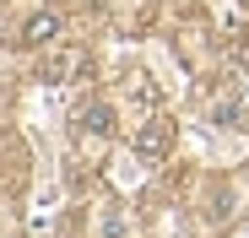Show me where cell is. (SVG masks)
I'll return each mask as SVG.
<instances>
[{"instance_id":"1","label":"cell","mask_w":249,"mask_h":238,"mask_svg":"<svg viewBox=\"0 0 249 238\" xmlns=\"http://www.w3.org/2000/svg\"><path fill=\"white\" fill-rule=\"evenodd\" d=\"M87 49H54L38 60V82H71V76H87Z\"/></svg>"},{"instance_id":"2","label":"cell","mask_w":249,"mask_h":238,"mask_svg":"<svg viewBox=\"0 0 249 238\" xmlns=\"http://www.w3.org/2000/svg\"><path fill=\"white\" fill-rule=\"evenodd\" d=\"M168 152H174V125L168 119H146V125L136 130V157L141 163H162Z\"/></svg>"},{"instance_id":"3","label":"cell","mask_w":249,"mask_h":238,"mask_svg":"<svg viewBox=\"0 0 249 238\" xmlns=\"http://www.w3.org/2000/svg\"><path fill=\"white\" fill-rule=\"evenodd\" d=\"M54 38H60V11H38V17L22 22V38H17V44L44 49V44H54Z\"/></svg>"},{"instance_id":"4","label":"cell","mask_w":249,"mask_h":238,"mask_svg":"<svg viewBox=\"0 0 249 238\" xmlns=\"http://www.w3.org/2000/svg\"><path fill=\"white\" fill-rule=\"evenodd\" d=\"M76 125L92 130V136H108V130H114V108H108V103H87V108L76 114Z\"/></svg>"}]
</instances>
